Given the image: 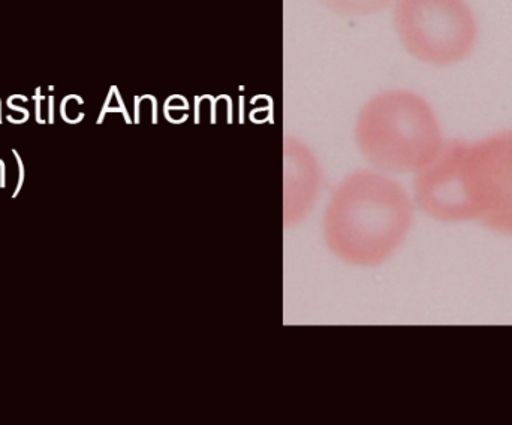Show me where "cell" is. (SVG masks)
Masks as SVG:
<instances>
[{
	"label": "cell",
	"instance_id": "6da1fadb",
	"mask_svg": "<svg viewBox=\"0 0 512 425\" xmlns=\"http://www.w3.org/2000/svg\"><path fill=\"white\" fill-rule=\"evenodd\" d=\"M424 213L444 222L478 220L512 235V131L480 141H450L415 177Z\"/></svg>",
	"mask_w": 512,
	"mask_h": 425
},
{
	"label": "cell",
	"instance_id": "7a4b0ae2",
	"mask_svg": "<svg viewBox=\"0 0 512 425\" xmlns=\"http://www.w3.org/2000/svg\"><path fill=\"white\" fill-rule=\"evenodd\" d=\"M412 219L414 204L399 182L379 171H355L325 209V243L348 264L375 267L402 246Z\"/></svg>",
	"mask_w": 512,
	"mask_h": 425
},
{
	"label": "cell",
	"instance_id": "3957f363",
	"mask_svg": "<svg viewBox=\"0 0 512 425\" xmlns=\"http://www.w3.org/2000/svg\"><path fill=\"white\" fill-rule=\"evenodd\" d=\"M361 155L385 173H420L444 147L441 126L426 99L387 90L364 104L355 123Z\"/></svg>",
	"mask_w": 512,
	"mask_h": 425
},
{
	"label": "cell",
	"instance_id": "277c9868",
	"mask_svg": "<svg viewBox=\"0 0 512 425\" xmlns=\"http://www.w3.org/2000/svg\"><path fill=\"white\" fill-rule=\"evenodd\" d=\"M394 5L397 35L415 59L450 66L471 56L478 21L465 0H396Z\"/></svg>",
	"mask_w": 512,
	"mask_h": 425
},
{
	"label": "cell",
	"instance_id": "5b68a950",
	"mask_svg": "<svg viewBox=\"0 0 512 425\" xmlns=\"http://www.w3.org/2000/svg\"><path fill=\"white\" fill-rule=\"evenodd\" d=\"M285 191L283 217L285 225L301 222L318 201L322 188V171L315 155L295 138H286Z\"/></svg>",
	"mask_w": 512,
	"mask_h": 425
},
{
	"label": "cell",
	"instance_id": "8992f818",
	"mask_svg": "<svg viewBox=\"0 0 512 425\" xmlns=\"http://www.w3.org/2000/svg\"><path fill=\"white\" fill-rule=\"evenodd\" d=\"M319 5L345 15H370L384 11L396 0H315Z\"/></svg>",
	"mask_w": 512,
	"mask_h": 425
}]
</instances>
